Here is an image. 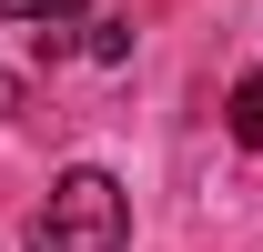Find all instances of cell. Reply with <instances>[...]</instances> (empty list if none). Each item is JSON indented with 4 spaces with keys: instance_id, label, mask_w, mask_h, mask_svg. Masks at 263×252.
<instances>
[{
    "instance_id": "1",
    "label": "cell",
    "mask_w": 263,
    "mask_h": 252,
    "mask_svg": "<svg viewBox=\"0 0 263 252\" xmlns=\"http://www.w3.org/2000/svg\"><path fill=\"white\" fill-rule=\"evenodd\" d=\"M122 242H132V192L111 172H91V161L61 172L41 222H31V252H122Z\"/></svg>"
},
{
    "instance_id": "2",
    "label": "cell",
    "mask_w": 263,
    "mask_h": 252,
    "mask_svg": "<svg viewBox=\"0 0 263 252\" xmlns=\"http://www.w3.org/2000/svg\"><path fill=\"white\" fill-rule=\"evenodd\" d=\"M233 141H243V152H263V71H243V81H233Z\"/></svg>"
},
{
    "instance_id": "3",
    "label": "cell",
    "mask_w": 263,
    "mask_h": 252,
    "mask_svg": "<svg viewBox=\"0 0 263 252\" xmlns=\"http://www.w3.org/2000/svg\"><path fill=\"white\" fill-rule=\"evenodd\" d=\"M81 0H0V20H71Z\"/></svg>"
},
{
    "instance_id": "4",
    "label": "cell",
    "mask_w": 263,
    "mask_h": 252,
    "mask_svg": "<svg viewBox=\"0 0 263 252\" xmlns=\"http://www.w3.org/2000/svg\"><path fill=\"white\" fill-rule=\"evenodd\" d=\"M132 51V20H91V61H122Z\"/></svg>"
},
{
    "instance_id": "5",
    "label": "cell",
    "mask_w": 263,
    "mask_h": 252,
    "mask_svg": "<svg viewBox=\"0 0 263 252\" xmlns=\"http://www.w3.org/2000/svg\"><path fill=\"white\" fill-rule=\"evenodd\" d=\"M10 111H21V81H10V71H0V121H10Z\"/></svg>"
}]
</instances>
